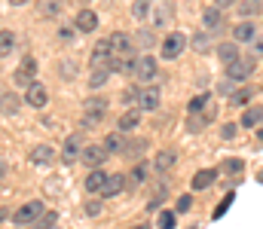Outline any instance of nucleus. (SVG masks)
<instances>
[{"instance_id": "21", "label": "nucleus", "mask_w": 263, "mask_h": 229, "mask_svg": "<svg viewBox=\"0 0 263 229\" xmlns=\"http://www.w3.org/2000/svg\"><path fill=\"white\" fill-rule=\"evenodd\" d=\"M110 74H114V71L107 68V61H104V65H92V76H89V86H92V89H101V86L107 82V76H110Z\"/></svg>"}, {"instance_id": "57", "label": "nucleus", "mask_w": 263, "mask_h": 229, "mask_svg": "<svg viewBox=\"0 0 263 229\" xmlns=\"http://www.w3.org/2000/svg\"><path fill=\"white\" fill-rule=\"evenodd\" d=\"M86 3H89V0H86Z\"/></svg>"}, {"instance_id": "46", "label": "nucleus", "mask_w": 263, "mask_h": 229, "mask_svg": "<svg viewBox=\"0 0 263 229\" xmlns=\"http://www.w3.org/2000/svg\"><path fill=\"white\" fill-rule=\"evenodd\" d=\"M55 12H59V3H49V0H46V3L40 6V15H43V18H49V15H55Z\"/></svg>"}, {"instance_id": "35", "label": "nucleus", "mask_w": 263, "mask_h": 229, "mask_svg": "<svg viewBox=\"0 0 263 229\" xmlns=\"http://www.w3.org/2000/svg\"><path fill=\"white\" fill-rule=\"evenodd\" d=\"M12 49H15V34L12 31H0V58L9 55Z\"/></svg>"}, {"instance_id": "41", "label": "nucleus", "mask_w": 263, "mask_h": 229, "mask_svg": "<svg viewBox=\"0 0 263 229\" xmlns=\"http://www.w3.org/2000/svg\"><path fill=\"white\" fill-rule=\"evenodd\" d=\"M83 211H86L89 217H98V214L104 211V202H101V199H89V202L83 205Z\"/></svg>"}, {"instance_id": "32", "label": "nucleus", "mask_w": 263, "mask_h": 229, "mask_svg": "<svg viewBox=\"0 0 263 229\" xmlns=\"http://www.w3.org/2000/svg\"><path fill=\"white\" fill-rule=\"evenodd\" d=\"M251 98H254V89H251V86H245V89H236V92L230 95L233 107H245V104H248Z\"/></svg>"}, {"instance_id": "25", "label": "nucleus", "mask_w": 263, "mask_h": 229, "mask_svg": "<svg viewBox=\"0 0 263 229\" xmlns=\"http://www.w3.org/2000/svg\"><path fill=\"white\" fill-rule=\"evenodd\" d=\"M263 122V107H248L245 113H242V126L245 129H257Z\"/></svg>"}, {"instance_id": "52", "label": "nucleus", "mask_w": 263, "mask_h": 229, "mask_svg": "<svg viewBox=\"0 0 263 229\" xmlns=\"http://www.w3.org/2000/svg\"><path fill=\"white\" fill-rule=\"evenodd\" d=\"M6 174V162H3V156H0V177Z\"/></svg>"}, {"instance_id": "33", "label": "nucleus", "mask_w": 263, "mask_h": 229, "mask_svg": "<svg viewBox=\"0 0 263 229\" xmlns=\"http://www.w3.org/2000/svg\"><path fill=\"white\" fill-rule=\"evenodd\" d=\"M150 9H153V0H135V3H132V15H135L138 22L150 18Z\"/></svg>"}, {"instance_id": "39", "label": "nucleus", "mask_w": 263, "mask_h": 229, "mask_svg": "<svg viewBox=\"0 0 263 229\" xmlns=\"http://www.w3.org/2000/svg\"><path fill=\"white\" fill-rule=\"evenodd\" d=\"M55 220H59V214H55V211H43V214H40V220L34 223V229H49V226H55Z\"/></svg>"}, {"instance_id": "34", "label": "nucleus", "mask_w": 263, "mask_h": 229, "mask_svg": "<svg viewBox=\"0 0 263 229\" xmlns=\"http://www.w3.org/2000/svg\"><path fill=\"white\" fill-rule=\"evenodd\" d=\"M208 119H211V110H205L202 116H199V113H190V119H187V129H190V132H202V129L208 126Z\"/></svg>"}, {"instance_id": "13", "label": "nucleus", "mask_w": 263, "mask_h": 229, "mask_svg": "<svg viewBox=\"0 0 263 229\" xmlns=\"http://www.w3.org/2000/svg\"><path fill=\"white\" fill-rule=\"evenodd\" d=\"M202 25H205V31H223V9H217V6H208L205 12H202Z\"/></svg>"}, {"instance_id": "29", "label": "nucleus", "mask_w": 263, "mask_h": 229, "mask_svg": "<svg viewBox=\"0 0 263 229\" xmlns=\"http://www.w3.org/2000/svg\"><path fill=\"white\" fill-rule=\"evenodd\" d=\"M126 141H129V138H123V132H110V135L104 138V147H107V153H123Z\"/></svg>"}, {"instance_id": "58", "label": "nucleus", "mask_w": 263, "mask_h": 229, "mask_svg": "<svg viewBox=\"0 0 263 229\" xmlns=\"http://www.w3.org/2000/svg\"><path fill=\"white\" fill-rule=\"evenodd\" d=\"M18 229H22V226H18Z\"/></svg>"}, {"instance_id": "37", "label": "nucleus", "mask_w": 263, "mask_h": 229, "mask_svg": "<svg viewBox=\"0 0 263 229\" xmlns=\"http://www.w3.org/2000/svg\"><path fill=\"white\" fill-rule=\"evenodd\" d=\"M135 43H138V46H144V49H153V46H156L159 40H156V34H153V28H150V31L144 28V31L138 34V40H135Z\"/></svg>"}, {"instance_id": "44", "label": "nucleus", "mask_w": 263, "mask_h": 229, "mask_svg": "<svg viewBox=\"0 0 263 229\" xmlns=\"http://www.w3.org/2000/svg\"><path fill=\"white\" fill-rule=\"evenodd\" d=\"M73 37H77V28H62L59 31V40L62 43H73Z\"/></svg>"}, {"instance_id": "16", "label": "nucleus", "mask_w": 263, "mask_h": 229, "mask_svg": "<svg viewBox=\"0 0 263 229\" xmlns=\"http://www.w3.org/2000/svg\"><path fill=\"white\" fill-rule=\"evenodd\" d=\"M107 177H110V174H107L104 168H92V171H89V177H86V183H83V186H86V193H101V190H104V183H107Z\"/></svg>"}, {"instance_id": "10", "label": "nucleus", "mask_w": 263, "mask_h": 229, "mask_svg": "<svg viewBox=\"0 0 263 229\" xmlns=\"http://www.w3.org/2000/svg\"><path fill=\"white\" fill-rule=\"evenodd\" d=\"M34 76H37V61H34L31 55H25L22 65H18V71L12 74V79H15L18 86H28V82H34Z\"/></svg>"}, {"instance_id": "12", "label": "nucleus", "mask_w": 263, "mask_h": 229, "mask_svg": "<svg viewBox=\"0 0 263 229\" xmlns=\"http://www.w3.org/2000/svg\"><path fill=\"white\" fill-rule=\"evenodd\" d=\"M138 107L144 110V113H153L156 107H159V89H138Z\"/></svg>"}, {"instance_id": "38", "label": "nucleus", "mask_w": 263, "mask_h": 229, "mask_svg": "<svg viewBox=\"0 0 263 229\" xmlns=\"http://www.w3.org/2000/svg\"><path fill=\"white\" fill-rule=\"evenodd\" d=\"M165 196H168V190H165V183H159V186H156V193H153V199L147 202V211H156V208L162 205V199H165Z\"/></svg>"}, {"instance_id": "19", "label": "nucleus", "mask_w": 263, "mask_h": 229, "mask_svg": "<svg viewBox=\"0 0 263 229\" xmlns=\"http://www.w3.org/2000/svg\"><path fill=\"white\" fill-rule=\"evenodd\" d=\"M175 162H178V153L175 150H159L156 153V159H153V168H156L159 174H165V171L175 168Z\"/></svg>"}, {"instance_id": "4", "label": "nucleus", "mask_w": 263, "mask_h": 229, "mask_svg": "<svg viewBox=\"0 0 263 229\" xmlns=\"http://www.w3.org/2000/svg\"><path fill=\"white\" fill-rule=\"evenodd\" d=\"M156 71H159V68H156V58H153V55H141V58H138V61H135V79H138V82H153V79H156Z\"/></svg>"}, {"instance_id": "47", "label": "nucleus", "mask_w": 263, "mask_h": 229, "mask_svg": "<svg viewBox=\"0 0 263 229\" xmlns=\"http://www.w3.org/2000/svg\"><path fill=\"white\" fill-rule=\"evenodd\" d=\"M190 208H193V196H181V199H178V211L184 214V211H190Z\"/></svg>"}, {"instance_id": "18", "label": "nucleus", "mask_w": 263, "mask_h": 229, "mask_svg": "<svg viewBox=\"0 0 263 229\" xmlns=\"http://www.w3.org/2000/svg\"><path fill=\"white\" fill-rule=\"evenodd\" d=\"M107 40H110V49H114V55H126V52H132V43H135L129 34H123V31L110 34Z\"/></svg>"}, {"instance_id": "45", "label": "nucleus", "mask_w": 263, "mask_h": 229, "mask_svg": "<svg viewBox=\"0 0 263 229\" xmlns=\"http://www.w3.org/2000/svg\"><path fill=\"white\" fill-rule=\"evenodd\" d=\"M236 132H239V129H236L233 122H227V126L220 129V138H223V141H233V138H236Z\"/></svg>"}, {"instance_id": "17", "label": "nucleus", "mask_w": 263, "mask_h": 229, "mask_svg": "<svg viewBox=\"0 0 263 229\" xmlns=\"http://www.w3.org/2000/svg\"><path fill=\"white\" fill-rule=\"evenodd\" d=\"M126 186H129V177H126V174H110V177H107V183H104V190H101V196H104V199L120 196Z\"/></svg>"}, {"instance_id": "1", "label": "nucleus", "mask_w": 263, "mask_h": 229, "mask_svg": "<svg viewBox=\"0 0 263 229\" xmlns=\"http://www.w3.org/2000/svg\"><path fill=\"white\" fill-rule=\"evenodd\" d=\"M43 211H46V205L34 199V202H25L18 211H12V220H15V226H34Z\"/></svg>"}, {"instance_id": "50", "label": "nucleus", "mask_w": 263, "mask_h": 229, "mask_svg": "<svg viewBox=\"0 0 263 229\" xmlns=\"http://www.w3.org/2000/svg\"><path fill=\"white\" fill-rule=\"evenodd\" d=\"M233 3H236V0H214L217 9H227V6H233Z\"/></svg>"}, {"instance_id": "36", "label": "nucleus", "mask_w": 263, "mask_h": 229, "mask_svg": "<svg viewBox=\"0 0 263 229\" xmlns=\"http://www.w3.org/2000/svg\"><path fill=\"white\" fill-rule=\"evenodd\" d=\"M260 3L263 0H239V15H245V18L257 15L260 12Z\"/></svg>"}, {"instance_id": "26", "label": "nucleus", "mask_w": 263, "mask_h": 229, "mask_svg": "<svg viewBox=\"0 0 263 229\" xmlns=\"http://www.w3.org/2000/svg\"><path fill=\"white\" fill-rule=\"evenodd\" d=\"M144 150H147V141H144V138H135V141H126V147H123V156L138 162V156H141Z\"/></svg>"}, {"instance_id": "28", "label": "nucleus", "mask_w": 263, "mask_h": 229, "mask_svg": "<svg viewBox=\"0 0 263 229\" xmlns=\"http://www.w3.org/2000/svg\"><path fill=\"white\" fill-rule=\"evenodd\" d=\"M147 171H150V165H147V162H138V165L132 168V174H126V177H129V186H141V183L147 180Z\"/></svg>"}, {"instance_id": "22", "label": "nucleus", "mask_w": 263, "mask_h": 229, "mask_svg": "<svg viewBox=\"0 0 263 229\" xmlns=\"http://www.w3.org/2000/svg\"><path fill=\"white\" fill-rule=\"evenodd\" d=\"M18 107H22L18 95H12V92L0 95V113H3V116H15V113H18Z\"/></svg>"}, {"instance_id": "7", "label": "nucleus", "mask_w": 263, "mask_h": 229, "mask_svg": "<svg viewBox=\"0 0 263 229\" xmlns=\"http://www.w3.org/2000/svg\"><path fill=\"white\" fill-rule=\"evenodd\" d=\"M46 101H49V92H46V86H43V82H37V79H34V82H28V92H25V104L40 110V107H46Z\"/></svg>"}, {"instance_id": "56", "label": "nucleus", "mask_w": 263, "mask_h": 229, "mask_svg": "<svg viewBox=\"0 0 263 229\" xmlns=\"http://www.w3.org/2000/svg\"><path fill=\"white\" fill-rule=\"evenodd\" d=\"M132 229H147V226H132Z\"/></svg>"}, {"instance_id": "20", "label": "nucleus", "mask_w": 263, "mask_h": 229, "mask_svg": "<svg viewBox=\"0 0 263 229\" xmlns=\"http://www.w3.org/2000/svg\"><path fill=\"white\" fill-rule=\"evenodd\" d=\"M214 180H217V171H214V168H202V171H196V174H193V183H190V186L199 193V190H208Z\"/></svg>"}, {"instance_id": "9", "label": "nucleus", "mask_w": 263, "mask_h": 229, "mask_svg": "<svg viewBox=\"0 0 263 229\" xmlns=\"http://www.w3.org/2000/svg\"><path fill=\"white\" fill-rule=\"evenodd\" d=\"M80 156H83V141H80V135H67L65 147H62V162H65V165H73Z\"/></svg>"}, {"instance_id": "3", "label": "nucleus", "mask_w": 263, "mask_h": 229, "mask_svg": "<svg viewBox=\"0 0 263 229\" xmlns=\"http://www.w3.org/2000/svg\"><path fill=\"white\" fill-rule=\"evenodd\" d=\"M83 110H86V126H95L98 119H104V113H107V98H98V95H92L86 104H83Z\"/></svg>"}, {"instance_id": "11", "label": "nucleus", "mask_w": 263, "mask_h": 229, "mask_svg": "<svg viewBox=\"0 0 263 229\" xmlns=\"http://www.w3.org/2000/svg\"><path fill=\"white\" fill-rule=\"evenodd\" d=\"M73 28H77L80 34H92V31L98 28V15H95L92 9H80V12L73 15Z\"/></svg>"}, {"instance_id": "30", "label": "nucleus", "mask_w": 263, "mask_h": 229, "mask_svg": "<svg viewBox=\"0 0 263 229\" xmlns=\"http://www.w3.org/2000/svg\"><path fill=\"white\" fill-rule=\"evenodd\" d=\"M205 110H211V95H208V92L193 95V98H190V113H205Z\"/></svg>"}, {"instance_id": "48", "label": "nucleus", "mask_w": 263, "mask_h": 229, "mask_svg": "<svg viewBox=\"0 0 263 229\" xmlns=\"http://www.w3.org/2000/svg\"><path fill=\"white\" fill-rule=\"evenodd\" d=\"M251 55H263V37H254L251 40Z\"/></svg>"}, {"instance_id": "54", "label": "nucleus", "mask_w": 263, "mask_h": 229, "mask_svg": "<svg viewBox=\"0 0 263 229\" xmlns=\"http://www.w3.org/2000/svg\"><path fill=\"white\" fill-rule=\"evenodd\" d=\"M257 180H260V183H263V171H260V174H257Z\"/></svg>"}, {"instance_id": "2", "label": "nucleus", "mask_w": 263, "mask_h": 229, "mask_svg": "<svg viewBox=\"0 0 263 229\" xmlns=\"http://www.w3.org/2000/svg\"><path fill=\"white\" fill-rule=\"evenodd\" d=\"M159 46H162V58H165V61H175V58L187 49V37H184L181 31H175V34L162 37V40H159Z\"/></svg>"}, {"instance_id": "51", "label": "nucleus", "mask_w": 263, "mask_h": 229, "mask_svg": "<svg viewBox=\"0 0 263 229\" xmlns=\"http://www.w3.org/2000/svg\"><path fill=\"white\" fill-rule=\"evenodd\" d=\"M6 217H9V211H6V208H0V223H3Z\"/></svg>"}, {"instance_id": "49", "label": "nucleus", "mask_w": 263, "mask_h": 229, "mask_svg": "<svg viewBox=\"0 0 263 229\" xmlns=\"http://www.w3.org/2000/svg\"><path fill=\"white\" fill-rule=\"evenodd\" d=\"M123 101H126V104H135V101H138V89H126V92H123Z\"/></svg>"}, {"instance_id": "40", "label": "nucleus", "mask_w": 263, "mask_h": 229, "mask_svg": "<svg viewBox=\"0 0 263 229\" xmlns=\"http://www.w3.org/2000/svg\"><path fill=\"white\" fill-rule=\"evenodd\" d=\"M242 159H236V156H230V159H223V171L227 174H242Z\"/></svg>"}, {"instance_id": "23", "label": "nucleus", "mask_w": 263, "mask_h": 229, "mask_svg": "<svg viewBox=\"0 0 263 229\" xmlns=\"http://www.w3.org/2000/svg\"><path fill=\"white\" fill-rule=\"evenodd\" d=\"M110 55H114L110 40H98V43H95V49H92V65H104Z\"/></svg>"}, {"instance_id": "31", "label": "nucleus", "mask_w": 263, "mask_h": 229, "mask_svg": "<svg viewBox=\"0 0 263 229\" xmlns=\"http://www.w3.org/2000/svg\"><path fill=\"white\" fill-rule=\"evenodd\" d=\"M190 46H193L196 52H208V49H211V31H196L193 40H190Z\"/></svg>"}, {"instance_id": "24", "label": "nucleus", "mask_w": 263, "mask_h": 229, "mask_svg": "<svg viewBox=\"0 0 263 229\" xmlns=\"http://www.w3.org/2000/svg\"><path fill=\"white\" fill-rule=\"evenodd\" d=\"M217 58H220L223 65H233V61L239 58V46H236V40H233V43H220V46H217Z\"/></svg>"}, {"instance_id": "53", "label": "nucleus", "mask_w": 263, "mask_h": 229, "mask_svg": "<svg viewBox=\"0 0 263 229\" xmlns=\"http://www.w3.org/2000/svg\"><path fill=\"white\" fill-rule=\"evenodd\" d=\"M9 3H12V6H22V3H28V0H9Z\"/></svg>"}, {"instance_id": "15", "label": "nucleus", "mask_w": 263, "mask_h": 229, "mask_svg": "<svg viewBox=\"0 0 263 229\" xmlns=\"http://www.w3.org/2000/svg\"><path fill=\"white\" fill-rule=\"evenodd\" d=\"M254 37H257V28H254L251 18H245V22H239V25L233 28V40H236V43H251Z\"/></svg>"}, {"instance_id": "6", "label": "nucleus", "mask_w": 263, "mask_h": 229, "mask_svg": "<svg viewBox=\"0 0 263 229\" xmlns=\"http://www.w3.org/2000/svg\"><path fill=\"white\" fill-rule=\"evenodd\" d=\"M107 147H101V144H92V147H83V156H80V162L86 165V168H101L104 162H107Z\"/></svg>"}, {"instance_id": "42", "label": "nucleus", "mask_w": 263, "mask_h": 229, "mask_svg": "<svg viewBox=\"0 0 263 229\" xmlns=\"http://www.w3.org/2000/svg\"><path fill=\"white\" fill-rule=\"evenodd\" d=\"M156 223H159V229H172L175 226V211H162Z\"/></svg>"}, {"instance_id": "14", "label": "nucleus", "mask_w": 263, "mask_h": 229, "mask_svg": "<svg viewBox=\"0 0 263 229\" xmlns=\"http://www.w3.org/2000/svg\"><path fill=\"white\" fill-rule=\"evenodd\" d=\"M52 159H55V150L49 144H37L34 150L28 153V162L31 165H52Z\"/></svg>"}, {"instance_id": "8", "label": "nucleus", "mask_w": 263, "mask_h": 229, "mask_svg": "<svg viewBox=\"0 0 263 229\" xmlns=\"http://www.w3.org/2000/svg\"><path fill=\"white\" fill-rule=\"evenodd\" d=\"M172 12H175V0H159L153 9H150V28H162V25H168V18H172Z\"/></svg>"}, {"instance_id": "43", "label": "nucleus", "mask_w": 263, "mask_h": 229, "mask_svg": "<svg viewBox=\"0 0 263 229\" xmlns=\"http://www.w3.org/2000/svg\"><path fill=\"white\" fill-rule=\"evenodd\" d=\"M230 205H233V193H230V196H227V199H223L217 208H214V220H220V217L227 214V208H230Z\"/></svg>"}, {"instance_id": "5", "label": "nucleus", "mask_w": 263, "mask_h": 229, "mask_svg": "<svg viewBox=\"0 0 263 229\" xmlns=\"http://www.w3.org/2000/svg\"><path fill=\"white\" fill-rule=\"evenodd\" d=\"M254 58H236L233 65H227V76L233 79V82H242V79H248V76L254 74Z\"/></svg>"}, {"instance_id": "27", "label": "nucleus", "mask_w": 263, "mask_h": 229, "mask_svg": "<svg viewBox=\"0 0 263 229\" xmlns=\"http://www.w3.org/2000/svg\"><path fill=\"white\" fill-rule=\"evenodd\" d=\"M138 122H141V113H138V110H126V113L120 116L117 129H120V132H132V129H138Z\"/></svg>"}, {"instance_id": "55", "label": "nucleus", "mask_w": 263, "mask_h": 229, "mask_svg": "<svg viewBox=\"0 0 263 229\" xmlns=\"http://www.w3.org/2000/svg\"><path fill=\"white\" fill-rule=\"evenodd\" d=\"M257 138H260V141H263V129H260V132H257Z\"/></svg>"}]
</instances>
